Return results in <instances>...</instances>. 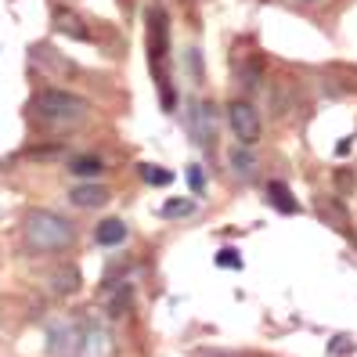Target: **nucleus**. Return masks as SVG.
<instances>
[{
  "label": "nucleus",
  "mask_w": 357,
  "mask_h": 357,
  "mask_svg": "<svg viewBox=\"0 0 357 357\" xmlns=\"http://www.w3.org/2000/svg\"><path fill=\"white\" fill-rule=\"evenodd\" d=\"M29 112H33V119L40 123V127L69 130V127H79V123L91 116V101L73 94V91H61V87H44V91L33 94Z\"/></svg>",
  "instance_id": "nucleus-1"
},
{
  "label": "nucleus",
  "mask_w": 357,
  "mask_h": 357,
  "mask_svg": "<svg viewBox=\"0 0 357 357\" xmlns=\"http://www.w3.org/2000/svg\"><path fill=\"white\" fill-rule=\"evenodd\" d=\"M22 242L36 257L66 253V249L76 242V227L66 217L51 213V209H29V213L22 217Z\"/></svg>",
  "instance_id": "nucleus-2"
},
{
  "label": "nucleus",
  "mask_w": 357,
  "mask_h": 357,
  "mask_svg": "<svg viewBox=\"0 0 357 357\" xmlns=\"http://www.w3.org/2000/svg\"><path fill=\"white\" fill-rule=\"evenodd\" d=\"M227 123H231V134H235L238 144H245V149H253L260 141V112L249 101H231L227 105Z\"/></svg>",
  "instance_id": "nucleus-3"
},
{
  "label": "nucleus",
  "mask_w": 357,
  "mask_h": 357,
  "mask_svg": "<svg viewBox=\"0 0 357 357\" xmlns=\"http://www.w3.org/2000/svg\"><path fill=\"white\" fill-rule=\"evenodd\" d=\"M79 347H83V325L54 321L47 328V354L51 357H79Z\"/></svg>",
  "instance_id": "nucleus-4"
},
{
  "label": "nucleus",
  "mask_w": 357,
  "mask_h": 357,
  "mask_svg": "<svg viewBox=\"0 0 357 357\" xmlns=\"http://www.w3.org/2000/svg\"><path fill=\"white\" fill-rule=\"evenodd\" d=\"M166 29H170L166 11L162 8H152L149 11V58H152V66L159 73H162V58H166Z\"/></svg>",
  "instance_id": "nucleus-5"
},
{
  "label": "nucleus",
  "mask_w": 357,
  "mask_h": 357,
  "mask_svg": "<svg viewBox=\"0 0 357 357\" xmlns=\"http://www.w3.org/2000/svg\"><path fill=\"white\" fill-rule=\"evenodd\" d=\"M116 354V343L105 325H83V347H79V357H112Z\"/></svg>",
  "instance_id": "nucleus-6"
},
{
  "label": "nucleus",
  "mask_w": 357,
  "mask_h": 357,
  "mask_svg": "<svg viewBox=\"0 0 357 357\" xmlns=\"http://www.w3.org/2000/svg\"><path fill=\"white\" fill-rule=\"evenodd\" d=\"M188 127H192V137L199 144H213L217 137V119H213V109L209 105H192V112H188Z\"/></svg>",
  "instance_id": "nucleus-7"
},
{
  "label": "nucleus",
  "mask_w": 357,
  "mask_h": 357,
  "mask_svg": "<svg viewBox=\"0 0 357 357\" xmlns=\"http://www.w3.org/2000/svg\"><path fill=\"white\" fill-rule=\"evenodd\" d=\"M257 152L253 149H245V144H231V152H227V170H231V177L235 181H253L257 177Z\"/></svg>",
  "instance_id": "nucleus-8"
},
{
  "label": "nucleus",
  "mask_w": 357,
  "mask_h": 357,
  "mask_svg": "<svg viewBox=\"0 0 357 357\" xmlns=\"http://www.w3.org/2000/svg\"><path fill=\"white\" fill-rule=\"evenodd\" d=\"M47 285H51L54 296H76L79 285H83V275H79L76 264H58L47 275Z\"/></svg>",
  "instance_id": "nucleus-9"
},
{
  "label": "nucleus",
  "mask_w": 357,
  "mask_h": 357,
  "mask_svg": "<svg viewBox=\"0 0 357 357\" xmlns=\"http://www.w3.org/2000/svg\"><path fill=\"white\" fill-rule=\"evenodd\" d=\"M109 199H112V192L105 184H98V181H83V184H76L73 192H69V202L76 209H98V206H105Z\"/></svg>",
  "instance_id": "nucleus-10"
},
{
  "label": "nucleus",
  "mask_w": 357,
  "mask_h": 357,
  "mask_svg": "<svg viewBox=\"0 0 357 357\" xmlns=\"http://www.w3.org/2000/svg\"><path fill=\"white\" fill-rule=\"evenodd\" d=\"M127 235H130V231H127V224H123L119 217H109V220H101L94 227V242L98 245H123Z\"/></svg>",
  "instance_id": "nucleus-11"
},
{
  "label": "nucleus",
  "mask_w": 357,
  "mask_h": 357,
  "mask_svg": "<svg viewBox=\"0 0 357 357\" xmlns=\"http://www.w3.org/2000/svg\"><path fill=\"white\" fill-rule=\"evenodd\" d=\"M267 202L275 206L278 213H300V202L292 199L289 184H282V181H271V184H267Z\"/></svg>",
  "instance_id": "nucleus-12"
},
{
  "label": "nucleus",
  "mask_w": 357,
  "mask_h": 357,
  "mask_svg": "<svg viewBox=\"0 0 357 357\" xmlns=\"http://www.w3.org/2000/svg\"><path fill=\"white\" fill-rule=\"evenodd\" d=\"M69 174H73V177H83V181H94V177L105 174V162H101L98 155H76V159L69 162Z\"/></svg>",
  "instance_id": "nucleus-13"
},
{
  "label": "nucleus",
  "mask_w": 357,
  "mask_h": 357,
  "mask_svg": "<svg viewBox=\"0 0 357 357\" xmlns=\"http://www.w3.org/2000/svg\"><path fill=\"white\" fill-rule=\"evenodd\" d=\"M54 26H58V33H66V36H73V40H91V29L83 26V18H76V15H69V11H58V15H54Z\"/></svg>",
  "instance_id": "nucleus-14"
},
{
  "label": "nucleus",
  "mask_w": 357,
  "mask_h": 357,
  "mask_svg": "<svg viewBox=\"0 0 357 357\" xmlns=\"http://www.w3.org/2000/svg\"><path fill=\"white\" fill-rule=\"evenodd\" d=\"M33 61H40V66H47V69H54V73H76L73 61H69V58L51 54V47H47V44H36V47H33Z\"/></svg>",
  "instance_id": "nucleus-15"
},
{
  "label": "nucleus",
  "mask_w": 357,
  "mask_h": 357,
  "mask_svg": "<svg viewBox=\"0 0 357 357\" xmlns=\"http://www.w3.org/2000/svg\"><path fill=\"white\" fill-rule=\"evenodd\" d=\"M141 181L162 188V184H170V181H174V174H170V170H159V166H152V162H141Z\"/></svg>",
  "instance_id": "nucleus-16"
},
{
  "label": "nucleus",
  "mask_w": 357,
  "mask_h": 357,
  "mask_svg": "<svg viewBox=\"0 0 357 357\" xmlns=\"http://www.w3.org/2000/svg\"><path fill=\"white\" fill-rule=\"evenodd\" d=\"M188 213H195V202L188 199H170L162 206V217H188Z\"/></svg>",
  "instance_id": "nucleus-17"
},
{
  "label": "nucleus",
  "mask_w": 357,
  "mask_h": 357,
  "mask_svg": "<svg viewBox=\"0 0 357 357\" xmlns=\"http://www.w3.org/2000/svg\"><path fill=\"white\" fill-rule=\"evenodd\" d=\"M318 209H321V213H328L335 224H347V213H343V206H340V195H335V199H318Z\"/></svg>",
  "instance_id": "nucleus-18"
},
{
  "label": "nucleus",
  "mask_w": 357,
  "mask_h": 357,
  "mask_svg": "<svg viewBox=\"0 0 357 357\" xmlns=\"http://www.w3.org/2000/svg\"><path fill=\"white\" fill-rule=\"evenodd\" d=\"M188 184H192V192H195V195H202L206 177H202V166H199V162H192V166H188Z\"/></svg>",
  "instance_id": "nucleus-19"
},
{
  "label": "nucleus",
  "mask_w": 357,
  "mask_h": 357,
  "mask_svg": "<svg viewBox=\"0 0 357 357\" xmlns=\"http://www.w3.org/2000/svg\"><path fill=\"white\" fill-rule=\"evenodd\" d=\"M335 192H340V199L354 192V174L350 170H335Z\"/></svg>",
  "instance_id": "nucleus-20"
},
{
  "label": "nucleus",
  "mask_w": 357,
  "mask_h": 357,
  "mask_svg": "<svg viewBox=\"0 0 357 357\" xmlns=\"http://www.w3.org/2000/svg\"><path fill=\"white\" fill-rule=\"evenodd\" d=\"M188 69H192L195 83H202V66H199V47H188Z\"/></svg>",
  "instance_id": "nucleus-21"
},
{
  "label": "nucleus",
  "mask_w": 357,
  "mask_h": 357,
  "mask_svg": "<svg viewBox=\"0 0 357 357\" xmlns=\"http://www.w3.org/2000/svg\"><path fill=\"white\" fill-rule=\"evenodd\" d=\"M217 264H220V267H242V260H238V253H235V249H220Z\"/></svg>",
  "instance_id": "nucleus-22"
},
{
  "label": "nucleus",
  "mask_w": 357,
  "mask_h": 357,
  "mask_svg": "<svg viewBox=\"0 0 357 357\" xmlns=\"http://www.w3.org/2000/svg\"><path fill=\"white\" fill-rule=\"evenodd\" d=\"M347 347V335H335V343H332V354H340Z\"/></svg>",
  "instance_id": "nucleus-23"
},
{
  "label": "nucleus",
  "mask_w": 357,
  "mask_h": 357,
  "mask_svg": "<svg viewBox=\"0 0 357 357\" xmlns=\"http://www.w3.org/2000/svg\"><path fill=\"white\" fill-rule=\"evenodd\" d=\"M350 144H354V141H340V144H335V155H347V152H350Z\"/></svg>",
  "instance_id": "nucleus-24"
},
{
  "label": "nucleus",
  "mask_w": 357,
  "mask_h": 357,
  "mask_svg": "<svg viewBox=\"0 0 357 357\" xmlns=\"http://www.w3.org/2000/svg\"><path fill=\"white\" fill-rule=\"evenodd\" d=\"M303 4H314V0H303Z\"/></svg>",
  "instance_id": "nucleus-25"
}]
</instances>
